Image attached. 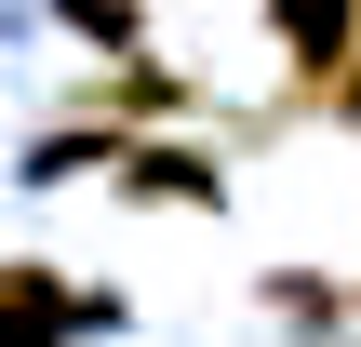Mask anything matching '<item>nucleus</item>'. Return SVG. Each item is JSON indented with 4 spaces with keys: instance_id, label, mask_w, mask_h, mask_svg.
Here are the masks:
<instances>
[{
    "instance_id": "1",
    "label": "nucleus",
    "mask_w": 361,
    "mask_h": 347,
    "mask_svg": "<svg viewBox=\"0 0 361 347\" xmlns=\"http://www.w3.org/2000/svg\"><path fill=\"white\" fill-rule=\"evenodd\" d=\"M268 27H281V53H295V80H308V107H322V80L361 53V0H268Z\"/></svg>"
},
{
    "instance_id": "2",
    "label": "nucleus",
    "mask_w": 361,
    "mask_h": 347,
    "mask_svg": "<svg viewBox=\"0 0 361 347\" xmlns=\"http://www.w3.org/2000/svg\"><path fill=\"white\" fill-rule=\"evenodd\" d=\"M80 334V294L54 267H0V347H67Z\"/></svg>"
},
{
    "instance_id": "3",
    "label": "nucleus",
    "mask_w": 361,
    "mask_h": 347,
    "mask_svg": "<svg viewBox=\"0 0 361 347\" xmlns=\"http://www.w3.org/2000/svg\"><path fill=\"white\" fill-rule=\"evenodd\" d=\"M121 187H147V201H214V160H201V147H121Z\"/></svg>"
},
{
    "instance_id": "4",
    "label": "nucleus",
    "mask_w": 361,
    "mask_h": 347,
    "mask_svg": "<svg viewBox=\"0 0 361 347\" xmlns=\"http://www.w3.org/2000/svg\"><path fill=\"white\" fill-rule=\"evenodd\" d=\"M322 107H335V120H361V53L335 67V80H322Z\"/></svg>"
}]
</instances>
